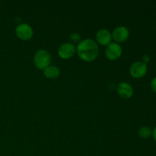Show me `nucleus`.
<instances>
[{"mask_svg":"<svg viewBox=\"0 0 156 156\" xmlns=\"http://www.w3.org/2000/svg\"><path fill=\"white\" fill-rule=\"evenodd\" d=\"M76 53L82 61L92 62L98 56L99 48L95 41L90 38L82 40L78 44Z\"/></svg>","mask_w":156,"mask_h":156,"instance_id":"1","label":"nucleus"},{"mask_svg":"<svg viewBox=\"0 0 156 156\" xmlns=\"http://www.w3.org/2000/svg\"><path fill=\"white\" fill-rule=\"evenodd\" d=\"M81 36L78 33H73L71 35H70V40L73 41V43H78L79 44L80 42Z\"/></svg>","mask_w":156,"mask_h":156,"instance_id":"12","label":"nucleus"},{"mask_svg":"<svg viewBox=\"0 0 156 156\" xmlns=\"http://www.w3.org/2000/svg\"><path fill=\"white\" fill-rule=\"evenodd\" d=\"M76 52L75 45L72 43L62 44L58 49V55L61 59H68L73 57Z\"/></svg>","mask_w":156,"mask_h":156,"instance_id":"7","label":"nucleus"},{"mask_svg":"<svg viewBox=\"0 0 156 156\" xmlns=\"http://www.w3.org/2000/svg\"><path fill=\"white\" fill-rule=\"evenodd\" d=\"M111 37L112 40L117 44L125 42L129 37V29L125 26H118L114 29Z\"/></svg>","mask_w":156,"mask_h":156,"instance_id":"5","label":"nucleus"},{"mask_svg":"<svg viewBox=\"0 0 156 156\" xmlns=\"http://www.w3.org/2000/svg\"><path fill=\"white\" fill-rule=\"evenodd\" d=\"M95 38L97 44L101 46H105V47L109 45L112 41L111 32L107 29H100L99 30H98V32L96 33Z\"/></svg>","mask_w":156,"mask_h":156,"instance_id":"8","label":"nucleus"},{"mask_svg":"<svg viewBox=\"0 0 156 156\" xmlns=\"http://www.w3.org/2000/svg\"><path fill=\"white\" fill-rule=\"evenodd\" d=\"M151 88H152L154 92L156 93V77L154 78L152 82H151Z\"/></svg>","mask_w":156,"mask_h":156,"instance_id":"13","label":"nucleus"},{"mask_svg":"<svg viewBox=\"0 0 156 156\" xmlns=\"http://www.w3.org/2000/svg\"><path fill=\"white\" fill-rule=\"evenodd\" d=\"M34 63L37 69L44 70L51 63V55L47 50L41 49L37 51L34 57Z\"/></svg>","mask_w":156,"mask_h":156,"instance_id":"2","label":"nucleus"},{"mask_svg":"<svg viewBox=\"0 0 156 156\" xmlns=\"http://www.w3.org/2000/svg\"><path fill=\"white\" fill-rule=\"evenodd\" d=\"M147 66L143 62H136L129 69V74L134 79H141L147 73Z\"/></svg>","mask_w":156,"mask_h":156,"instance_id":"6","label":"nucleus"},{"mask_svg":"<svg viewBox=\"0 0 156 156\" xmlns=\"http://www.w3.org/2000/svg\"><path fill=\"white\" fill-rule=\"evenodd\" d=\"M143 61H144L143 62H144V63H146V62H148L149 61V57L147 56V55H146V56H143Z\"/></svg>","mask_w":156,"mask_h":156,"instance_id":"14","label":"nucleus"},{"mask_svg":"<svg viewBox=\"0 0 156 156\" xmlns=\"http://www.w3.org/2000/svg\"><path fill=\"white\" fill-rule=\"evenodd\" d=\"M123 50L121 46L115 42H111L105 49V56L109 60L115 61L121 56Z\"/></svg>","mask_w":156,"mask_h":156,"instance_id":"4","label":"nucleus"},{"mask_svg":"<svg viewBox=\"0 0 156 156\" xmlns=\"http://www.w3.org/2000/svg\"><path fill=\"white\" fill-rule=\"evenodd\" d=\"M152 135H153L154 140H155L156 142V126L155 127V129H153V131H152Z\"/></svg>","mask_w":156,"mask_h":156,"instance_id":"15","label":"nucleus"},{"mask_svg":"<svg viewBox=\"0 0 156 156\" xmlns=\"http://www.w3.org/2000/svg\"><path fill=\"white\" fill-rule=\"evenodd\" d=\"M15 34L22 41H29L34 35L33 28L27 23H21L15 28Z\"/></svg>","mask_w":156,"mask_h":156,"instance_id":"3","label":"nucleus"},{"mask_svg":"<svg viewBox=\"0 0 156 156\" xmlns=\"http://www.w3.org/2000/svg\"><path fill=\"white\" fill-rule=\"evenodd\" d=\"M117 93L121 98L124 99H129L133 94V88L128 82H120L117 85Z\"/></svg>","mask_w":156,"mask_h":156,"instance_id":"9","label":"nucleus"},{"mask_svg":"<svg viewBox=\"0 0 156 156\" xmlns=\"http://www.w3.org/2000/svg\"><path fill=\"white\" fill-rule=\"evenodd\" d=\"M44 75L49 79H56L60 76V69L56 66H49L44 70Z\"/></svg>","mask_w":156,"mask_h":156,"instance_id":"10","label":"nucleus"},{"mask_svg":"<svg viewBox=\"0 0 156 156\" xmlns=\"http://www.w3.org/2000/svg\"><path fill=\"white\" fill-rule=\"evenodd\" d=\"M138 135L143 139H147L152 135V131L149 126H142L138 131Z\"/></svg>","mask_w":156,"mask_h":156,"instance_id":"11","label":"nucleus"}]
</instances>
